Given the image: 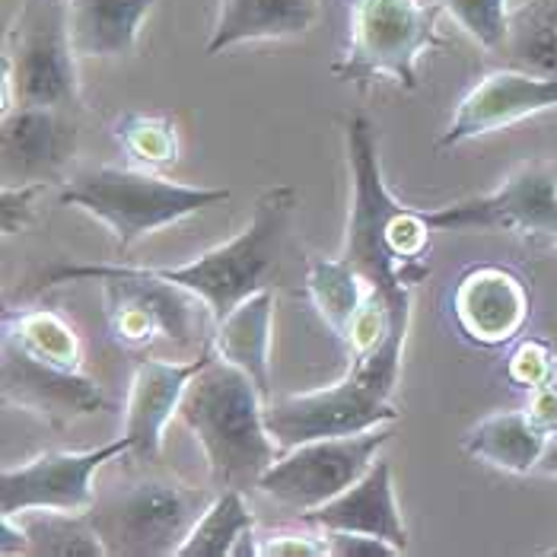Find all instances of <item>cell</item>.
Segmentation results:
<instances>
[{
  "instance_id": "obj_1",
  "label": "cell",
  "mask_w": 557,
  "mask_h": 557,
  "mask_svg": "<svg viewBox=\"0 0 557 557\" xmlns=\"http://www.w3.org/2000/svg\"><path fill=\"white\" fill-rule=\"evenodd\" d=\"M268 398L249 373L211 357L188 383L178 418L201 443L214 481L226 487L258 484L261 472L284 453L264 421Z\"/></svg>"
},
{
  "instance_id": "obj_2",
  "label": "cell",
  "mask_w": 557,
  "mask_h": 557,
  "mask_svg": "<svg viewBox=\"0 0 557 557\" xmlns=\"http://www.w3.org/2000/svg\"><path fill=\"white\" fill-rule=\"evenodd\" d=\"M411 325H395L373 354L350 360L338 383L312 392H294L264 405V421L281 449H290L319 436H344L386 428L401 418L395 408V388L401 376V357Z\"/></svg>"
},
{
  "instance_id": "obj_3",
  "label": "cell",
  "mask_w": 557,
  "mask_h": 557,
  "mask_svg": "<svg viewBox=\"0 0 557 557\" xmlns=\"http://www.w3.org/2000/svg\"><path fill=\"white\" fill-rule=\"evenodd\" d=\"M71 281L102 284L109 335L128 350H140L157 342L205 347L214 335L216 322L208 302L178 284L140 271L137 264H54L39 277L42 287H58Z\"/></svg>"
},
{
  "instance_id": "obj_4",
  "label": "cell",
  "mask_w": 557,
  "mask_h": 557,
  "mask_svg": "<svg viewBox=\"0 0 557 557\" xmlns=\"http://www.w3.org/2000/svg\"><path fill=\"white\" fill-rule=\"evenodd\" d=\"M294 208H297V188L274 185L258 198L252 220L230 243L208 249L205 256L188 264H175V268L137 264V268L198 294L211 306L214 322H223L246 297L268 287L264 281L281 258Z\"/></svg>"
},
{
  "instance_id": "obj_5",
  "label": "cell",
  "mask_w": 557,
  "mask_h": 557,
  "mask_svg": "<svg viewBox=\"0 0 557 557\" xmlns=\"http://www.w3.org/2000/svg\"><path fill=\"white\" fill-rule=\"evenodd\" d=\"M226 198V188L172 182L153 170L92 166L64 178L58 201L64 208H81L89 216L102 220L115 233V246L125 256L147 233L201 214L214 205H223Z\"/></svg>"
},
{
  "instance_id": "obj_6",
  "label": "cell",
  "mask_w": 557,
  "mask_h": 557,
  "mask_svg": "<svg viewBox=\"0 0 557 557\" xmlns=\"http://www.w3.org/2000/svg\"><path fill=\"white\" fill-rule=\"evenodd\" d=\"M211 500V491L170 474H140L99 491L89 519L109 557H166L182 548Z\"/></svg>"
},
{
  "instance_id": "obj_7",
  "label": "cell",
  "mask_w": 557,
  "mask_h": 557,
  "mask_svg": "<svg viewBox=\"0 0 557 557\" xmlns=\"http://www.w3.org/2000/svg\"><path fill=\"white\" fill-rule=\"evenodd\" d=\"M440 13L436 0H347V48L332 74L357 86L388 77L418 89V61L446 45Z\"/></svg>"
},
{
  "instance_id": "obj_8",
  "label": "cell",
  "mask_w": 557,
  "mask_h": 557,
  "mask_svg": "<svg viewBox=\"0 0 557 557\" xmlns=\"http://www.w3.org/2000/svg\"><path fill=\"white\" fill-rule=\"evenodd\" d=\"M3 112L16 106H81L77 51L67 29V0H23L3 36Z\"/></svg>"
},
{
  "instance_id": "obj_9",
  "label": "cell",
  "mask_w": 557,
  "mask_h": 557,
  "mask_svg": "<svg viewBox=\"0 0 557 557\" xmlns=\"http://www.w3.org/2000/svg\"><path fill=\"white\" fill-rule=\"evenodd\" d=\"M347 163H350V214H347V239L342 256L367 277V284L383 294L392 309H411L414 287L405 284L398 264L386 249V226L392 214L401 208L388 191L380 140L370 119L357 115L347 125Z\"/></svg>"
},
{
  "instance_id": "obj_10",
  "label": "cell",
  "mask_w": 557,
  "mask_h": 557,
  "mask_svg": "<svg viewBox=\"0 0 557 557\" xmlns=\"http://www.w3.org/2000/svg\"><path fill=\"white\" fill-rule=\"evenodd\" d=\"M392 436V424L344 433V436H319L284 449L258 478V491L274 504L309 513L329 500H335L357 478L370 472L376 453Z\"/></svg>"
},
{
  "instance_id": "obj_11",
  "label": "cell",
  "mask_w": 557,
  "mask_h": 557,
  "mask_svg": "<svg viewBox=\"0 0 557 557\" xmlns=\"http://www.w3.org/2000/svg\"><path fill=\"white\" fill-rule=\"evenodd\" d=\"M433 230H504L525 239L557 243V163L532 160L516 166L494 191L459 205L424 211Z\"/></svg>"
},
{
  "instance_id": "obj_12",
  "label": "cell",
  "mask_w": 557,
  "mask_h": 557,
  "mask_svg": "<svg viewBox=\"0 0 557 557\" xmlns=\"http://www.w3.org/2000/svg\"><path fill=\"white\" fill-rule=\"evenodd\" d=\"M131 453V440L122 433L119 440L86 449L64 453L51 449L23 466H3L0 472V513L20 516L26 510H67L89 513L96 504L92 478L106 466Z\"/></svg>"
},
{
  "instance_id": "obj_13",
  "label": "cell",
  "mask_w": 557,
  "mask_h": 557,
  "mask_svg": "<svg viewBox=\"0 0 557 557\" xmlns=\"http://www.w3.org/2000/svg\"><path fill=\"white\" fill-rule=\"evenodd\" d=\"M0 380L3 401L42 418L48 428H67L77 418H89L109 408L102 386L89 380L84 370L39 360L10 342H3Z\"/></svg>"
},
{
  "instance_id": "obj_14",
  "label": "cell",
  "mask_w": 557,
  "mask_h": 557,
  "mask_svg": "<svg viewBox=\"0 0 557 557\" xmlns=\"http://www.w3.org/2000/svg\"><path fill=\"white\" fill-rule=\"evenodd\" d=\"M532 315L525 281L504 264H472L453 287V319L474 347L497 350L513 344Z\"/></svg>"
},
{
  "instance_id": "obj_15",
  "label": "cell",
  "mask_w": 557,
  "mask_h": 557,
  "mask_svg": "<svg viewBox=\"0 0 557 557\" xmlns=\"http://www.w3.org/2000/svg\"><path fill=\"white\" fill-rule=\"evenodd\" d=\"M557 109V77H542L532 71H491L466 92L449 128L440 134V150L459 147L466 140L494 134L532 119L539 112Z\"/></svg>"
},
{
  "instance_id": "obj_16",
  "label": "cell",
  "mask_w": 557,
  "mask_h": 557,
  "mask_svg": "<svg viewBox=\"0 0 557 557\" xmlns=\"http://www.w3.org/2000/svg\"><path fill=\"white\" fill-rule=\"evenodd\" d=\"M214 357L211 342L198 350L191 360H140L134 376H131L128 405H125V436L131 440V453L137 462H160L163 453V436L170 421L178 414L182 395L195 373L205 370V363Z\"/></svg>"
},
{
  "instance_id": "obj_17",
  "label": "cell",
  "mask_w": 557,
  "mask_h": 557,
  "mask_svg": "<svg viewBox=\"0 0 557 557\" xmlns=\"http://www.w3.org/2000/svg\"><path fill=\"white\" fill-rule=\"evenodd\" d=\"M77 128L64 119V109L16 106L3 112L0 153H3V185L58 182L74 157Z\"/></svg>"
},
{
  "instance_id": "obj_18",
  "label": "cell",
  "mask_w": 557,
  "mask_h": 557,
  "mask_svg": "<svg viewBox=\"0 0 557 557\" xmlns=\"http://www.w3.org/2000/svg\"><path fill=\"white\" fill-rule=\"evenodd\" d=\"M302 522L335 532H367L398 545L401 552L408 548V529L395 500L392 466L386 459H376L370 472L357 478L335 500L302 513Z\"/></svg>"
},
{
  "instance_id": "obj_19",
  "label": "cell",
  "mask_w": 557,
  "mask_h": 557,
  "mask_svg": "<svg viewBox=\"0 0 557 557\" xmlns=\"http://www.w3.org/2000/svg\"><path fill=\"white\" fill-rule=\"evenodd\" d=\"M319 20V0H220L208 54L233 45L306 36Z\"/></svg>"
},
{
  "instance_id": "obj_20",
  "label": "cell",
  "mask_w": 557,
  "mask_h": 557,
  "mask_svg": "<svg viewBox=\"0 0 557 557\" xmlns=\"http://www.w3.org/2000/svg\"><path fill=\"white\" fill-rule=\"evenodd\" d=\"M271 322H274V290L264 287L239 302L223 322H216L214 335H211L216 357L249 373L268 401L274 398L271 395Z\"/></svg>"
},
{
  "instance_id": "obj_21",
  "label": "cell",
  "mask_w": 557,
  "mask_h": 557,
  "mask_svg": "<svg viewBox=\"0 0 557 557\" xmlns=\"http://www.w3.org/2000/svg\"><path fill=\"white\" fill-rule=\"evenodd\" d=\"M153 0H67V29L77 58H122L137 48Z\"/></svg>"
},
{
  "instance_id": "obj_22",
  "label": "cell",
  "mask_w": 557,
  "mask_h": 557,
  "mask_svg": "<svg viewBox=\"0 0 557 557\" xmlns=\"http://www.w3.org/2000/svg\"><path fill=\"white\" fill-rule=\"evenodd\" d=\"M548 433L535 428V421L525 411H497L487 414L466 433V453L494 466L500 472L529 474L539 469L545 449H548Z\"/></svg>"
},
{
  "instance_id": "obj_23",
  "label": "cell",
  "mask_w": 557,
  "mask_h": 557,
  "mask_svg": "<svg viewBox=\"0 0 557 557\" xmlns=\"http://www.w3.org/2000/svg\"><path fill=\"white\" fill-rule=\"evenodd\" d=\"M370 284L367 277L347 261V258H309V271H306V297L312 302L315 315L322 319V325L344 338L347 325L354 322V315L360 312L363 300L370 297Z\"/></svg>"
},
{
  "instance_id": "obj_24",
  "label": "cell",
  "mask_w": 557,
  "mask_h": 557,
  "mask_svg": "<svg viewBox=\"0 0 557 557\" xmlns=\"http://www.w3.org/2000/svg\"><path fill=\"white\" fill-rule=\"evenodd\" d=\"M3 342L16 344L48 363L84 370V342L77 329L54 309H7Z\"/></svg>"
},
{
  "instance_id": "obj_25",
  "label": "cell",
  "mask_w": 557,
  "mask_h": 557,
  "mask_svg": "<svg viewBox=\"0 0 557 557\" xmlns=\"http://www.w3.org/2000/svg\"><path fill=\"white\" fill-rule=\"evenodd\" d=\"M256 529L252 507L246 504L243 487H226L208 504V510L195 522L188 539L175 557H233L239 542Z\"/></svg>"
},
{
  "instance_id": "obj_26",
  "label": "cell",
  "mask_w": 557,
  "mask_h": 557,
  "mask_svg": "<svg viewBox=\"0 0 557 557\" xmlns=\"http://www.w3.org/2000/svg\"><path fill=\"white\" fill-rule=\"evenodd\" d=\"M20 522L29 535V557H109L89 513L26 510Z\"/></svg>"
},
{
  "instance_id": "obj_27",
  "label": "cell",
  "mask_w": 557,
  "mask_h": 557,
  "mask_svg": "<svg viewBox=\"0 0 557 557\" xmlns=\"http://www.w3.org/2000/svg\"><path fill=\"white\" fill-rule=\"evenodd\" d=\"M504 48L522 71L557 77V0H525L510 10Z\"/></svg>"
},
{
  "instance_id": "obj_28",
  "label": "cell",
  "mask_w": 557,
  "mask_h": 557,
  "mask_svg": "<svg viewBox=\"0 0 557 557\" xmlns=\"http://www.w3.org/2000/svg\"><path fill=\"white\" fill-rule=\"evenodd\" d=\"M112 134L125 147L131 160H137L147 170H163L178 160V134H175V125L163 115L122 112L112 125Z\"/></svg>"
},
{
  "instance_id": "obj_29",
  "label": "cell",
  "mask_w": 557,
  "mask_h": 557,
  "mask_svg": "<svg viewBox=\"0 0 557 557\" xmlns=\"http://www.w3.org/2000/svg\"><path fill=\"white\" fill-rule=\"evenodd\" d=\"M436 3L481 48L497 51L507 45V33H510L507 0H436Z\"/></svg>"
},
{
  "instance_id": "obj_30",
  "label": "cell",
  "mask_w": 557,
  "mask_h": 557,
  "mask_svg": "<svg viewBox=\"0 0 557 557\" xmlns=\"http://www.w3.org/2000/svg\"><path fill=\"white\" fill-rule=\"evenodd\" d=\"M555 350L552 344L542 342V338H522L513 344L510 357H507V380L513 386L532 388L552 383V370H555Z\"/></svg>"
},
{
  "instance_id": "obj_31",
  "label": "cell",
  "mask_w": 557,
  "mask_h": 557,
  "mask_svg": "<svg viewBox=\"0 0 557 557\" xmlns=\"http://www.w3.org/2000/svg\"><path fill=\"white\" fill-rule=\"evenodd\" d=\"M258 557H329L325 532L306 529H274L258 535Z\"/></svg>"
},
{
  "instance_id": "obj_32",
  "label": "cell",
  "mask_w": 557,
  "mask_h": 557,
  "mask_svg": "<svg viewBox=\"0 0 557 557\" xmlns=\"http://www.w3.org/2000/svg\"><path fill=\"white\" fill-rule=\"evenodd\" d=\"M325 532V545L329 557H398L405 555L398 545H392L380 535H367V532H335V529H322Z\"/></svg>"
},
{
  "instance_id": "obj_33",
  "label": "cell",
  "mask_w": 557,
  "mask_h": 557,
  "mask_svg": "<svg viewBox=\"0 0 557 557\" xmlns=\"http://www.w3.org/2000/svg\"><path fill=\"white\" fill-rule=\"evenodd\" d=\"M42 182L33 185H3V233H23L36 220V198L42 195Z\"/></svg>"
},
{
  "instance_id": "obj_34",
  "label": "cell",
  "mask_w": 557,
  "mask_h": 557,
  "mask_svg": "<svg viewBox=\"0 0 557 557\" xmlns=\"http://www.w3.org/2000/svg\"><path fill=\"white\" fill-rule=\"evenodd\" d=\"M525 414L535 421V428H542L545 433H548V436H555L557 433V386L555 383H545V386H539L529 392Z\"/></svg>"
},
{
  "instance_id": "obj_35",
  "label": "cell",
  "mask_w": 557,
  "mask_h": 557,
  "mask_svg": "<svg viewBox=\"0 0 557 557\" xmlns=\"http://www.w3.org/2000/svg\"><path fill=\"white\" fill-rule=\"evenodd\" d=\"M0 555L3 557H13V555H26V548H29V535H26V529H23V522H20V516H7L0 513Z\"/></svg>"
},
{
  "instance_id": "obj_36",
  "label": "cell",
  "mask_w": 557,
  "mask_h": 557,
  "mask_svg": "<svg viewBox=\"0 0 557 557\" xmlns=\"http://www.w3.org/2000/svg\"><path fill=\"white\" fill-rule=\"evenodd\" d=\"M539 474H552L557 478V433L548 440V449H545V456H542V462H539Z\"/></svg>"
},
{
  "instance_id": "obj_37",
  "label": "cell",
  "mask_w": 557,
  "mask_h": 557,
  "mask_svg": "<svg viewBox=\"0 0 557 557\" xmlns=\"http://www.w3.org/2000/svg\"><path fill=\"white\" fill-rule=\"evenodd\" d=\"M552 383L557 386V360H555V370H552Z\"/></svg>"
},
{
  "instance_id": "obj_38",
  "label": "cell",
  "mask_w": 557,
  "mask_h": 557,
  "mask_svg": "<svg viewBox=\"0 0 557 557\" xmlns=\"http://www.w3.org/2000/svg\"><path fill=\"white\" fill-rule=\"evenodd\" d=\"M545 555H552V557H557V545H555V548H548V552H545Z\"/></svg>"
}]
</instances>
